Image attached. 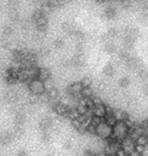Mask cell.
Listing matches in <instances>:
<instances>
[{
	"label": "cell",
	"instance_id": "7c38bea8",
	"mask_svg": "<svg viewBox=\"0 0 148 156\" xmlns=\"http://www.w3.org/2000/svg\"><path fill=\"white\" fill-rule=\"evenodd\" d=\"M36 27L38 30V32H42L45 33L46 30L48 29V20L46 16H44L42 18H40L39 20L36 21Z\"/></svg>",
	"mask_w": 148,
	"mask_h": 156
},
{
	"label": "cell",
	"instance_id": "8992f818",
	"mask_svg": "<svg viewBox=\"0 0 148 156\" xmlns=\"http://www.w3.org/2000/svg\"><path fill=\"white\" fill-rule=\"evenodd\" d=\"M91 113H92V116L103 119L106 115V105L102 104V105H96L93 107V108L91 110Z\"/></svg>",
	"mask_w": 148,
	"mask_h": 156
},
{
	"label": "cell",
	"instance_id": "f546056e",
	"mask_svg": "<svg viewBox=\"0 0 148 156\" xmlns=\"http://www.w3.org/2000/svg\"><path fill=\"white\" fill-rule=\"evenodd\" d=\"M130 79L128 77H122L119 81V85L122 87V88H127L130 85Z\"/></svg>",
	"mask_w": 148,
	"mask_h": 156
},
{
	"label": "cell",
	"instance_id": "30bf717a",
	"mask_svg": "<svg viewBox=\"0 0 148 156\" xmlns=\"http://www.w3.org/2000/svg\"><path fill=\"white\" fill-rule=\"evenodd\" d=\"M51 78V71L47 68H39V71H38V76H37V79H39L41 81H46L47 79Z\"/></svg>",
	"mask_w": 148,
	"mask_h": 156
},
{
	"label": "cell",
	"instance_id": "b9f144b4",
	"mask_svg": "<svg viewBox=\"0 0 148 156\" xmlns=\"http://www.w3.org/2000/svg\"><path fill=\"white\" fill-rule=\"evenodd\" d=\"M63 147L65 149H70L72 147V141L71 140H66V141L63 143Z\"/></svg>",
	"mask_w": 148,
	"mask_h": 156
},
{
	"label": "cell",
	"instance_id": "4dcf8cb0",
	"mask_svg": "<svg viewBox=\"0 0 148 156\" xmlns=\"http://www.w3.org/2000/svg\"><path fill=\"white\" fill-rule=\"evenodd\" d=\"M2 33H3V37H4V38H9V37L12 35V33H13V29H12L10 26H5L3 27Z\"/></svg>",
	"mask_w": 148,
	"mask_h": 156
},
{
	"label": "cell",
	"instance_id": "1f68e13d",
	"mask_svg": "<svg viewBox=\"0 0 148 156\" xmlns=\"http://www.w3.org/2000/svg\"><path fill=\"white\" fill-rule=\"evenodd\" d=\"M80 83L83 87H91L92 80H91L90 77H83L82 79L80 80Z\"/></svg>",
	"mask_w": 148,
	"mask_h": 156
},
{
	"label": "cell",
	"instance_id": "7dc6e473",
	"mask_svg": "<svg viewBox=\"0 0 148 156\" xmlns=\"http://www.w3.org/2000/svg\"><path fill=\"white\" fill-rule=\"evenodd\" d=\"M143 92L145 95H148V83H146L143 87Z\"/></svg>",
	"mask_w": 148,
	"mask_h": 156
},
{
	"label": "cell",
	"instance_id": "44dd1931",
	"mask_svg": "<svg viewBox=\"0 0 148 156\" xmlns=\"http://www.w3.org/2000/svg\"><path fill=\"white\" fill-rule=\"evenodd\" d=\"M105 51L108 53V54H113V53H115L116 52V46H115V44L113 43V42H106V44H105Z\"/></svg>",
	"mask_w": 148,
	"mask_h": 156
},
{
	"label": "cell",
	"instance_id": "d590c367",
	"mask_svg": "<svg viewBox=\"0 0 148 156\" xmlns=\"http://www.w3.org/2000/svg\"><path fill=\"white\" fill-rule=\"evenodd\" d=\"M51 133H50V131H46V132H42V139L43 141L45 142H48L51 140Z\"/></svg>",
	"mask_w": 148,
	"mask_h": 156
},
{
	"label": "cell",
	"instance_id": "c3c4849f",
	"mask_svg": "<svg viewBox=\"0 0 148 156\" xmlns=\"http://www.w3.org/2000/svg\"><path fill=\"white\" fill-rule=\"evenodd\" d=\"M129 156H142V154H140V153H138L137 151H132L130 154H129Z\"/></svg>",
	"mask_w": 148,
	"mask_h": 156
},
{
	"label": "cell",
	"instance_id": "9c48e42d",
	"mask_svg": "<svg viewBox=\"0 0 148 156\" xmlns=\"http://www.w3.org/2000/svg\"><path fill=\"white\" fill-rule=\"evenodd\" d=\"M12 139H13L12 133L9 131H3L0 134V144L1 145H8L12 141Z\"/></svg>",
	"mask_w": 148,
	"mask_h": 156
},
{
	"label": "cell",
	"instance_id": "ffe728a7",
	"mask_svg": "<svg viewBox=\"0 0 148 156\" xmlns=\"http://www.w3.org/2000/svg\"><path fill=\"white\" fill-rule=\"evenodd\" d=\"M103 73L105 74L106 76H109V77H111L114 75V73H115V68L114 66H113L112 64H106L103 66Z\"/></svg>",
	"mask_w": 148,
	"mask_h": 156
},
{
	"label": "cell",
	"instance_id": "74e56055",
	"mask_svg": "<svg viewBox=\"0 0 148 156\" xmlns=\"http://www.w3.org/2000/svg\"><path fill=\"white\" fill-rule=\"evenodd\" d=\"M84 45L82 43H78L76 45V52L77 54H84Z\"/></svg>",
	"mask_w": 148,
	"mask_h": 156
},
{
	"label": "cell",
	"instance_id": "7bdbcfd3",
	"mask_svg": "<svg viewBox=\"0 0 148 156\" xmlns=\"http://www.w3.org/2000/svg\"><path fill=\"white\" fill-rule=\"evenodd\" d=\"M115 155H116V156H129L127 152H126L123 148L119 149V150L117 151V153H116Z\"/></svg>",
	"mask_w": 148,
	"mask_h": 156
},
{
	"label": "cell",
	"instance_id": "60d3db41",
	"mask_svg": "<svg viewBox=\"0 0 148 156\" xmlns=\"http://www.w3.org/2000/svg\"><path fill=\"white\" fill-rule=\"evenodd\" d=\"M134 150L137 151L138 153L142 154V153H144V151H145V147H143V146H140V145H136V146H135Z\"/></svg>",
	"mask_w": 148,
	"mask_h": 156
},
{
	"label": "cell",
	"instance_id": "ab89813d",
	"mask_svg": "<svg viewBox=\"0 0 148 156\" xmlns=\"http://www.w3.org/2000/svg\"><path fill=\"white\" fill-rule=\"evenodd\" d=\"M71 124H72V126H73L74 128H76L77 130H79L81 127H82V125L80 124V122L78 121V119L77 120H72L71 121Z\"/></svg>",
	"mask_w": 148,
	"mask_h": 156
},
{
	"label": "cell",
	"instance_id": "f35d334b",
	"mask_svg": "<svg viewBox=\"0 0 148 156\" xmlns=\"http://www.w3.org/2000/svg\"><path fill=\"white\" fill-rule=\"evenodd\" d=\"M86 132H88L90 134H96V127L92 124H89L88 126L86 127Z\"/></svg>",
	"mask_w": 148,
	"mask_h": 156
},
{
	"label": "cell",
	"instance_id": "ee69618b",
	"mask_svg": "<svg viewBox=\"0 0 148 156\" xmlns=\"http://www.w3.org/2000/svg\"><path fill=\"white\" fill-rule=\"evenodd\" d=\"M83 156H99V155L97 153H96V152H92V151H85Z\"/></svg>",
	"mask_w": 148,
	"mask_h": 156
},
{
	"label": "cell",
	"instance_id": "f1b7e54d",
	"mask_svg": "<svg viewBox=\"0 0 148 156\" xmlns=\"http://www.w3.org/2000/svg\"><path fill=\"white\" fill-rule=\"evenodd\" d=\"M44 86H45V90H46V91H48V90L54 88V87H55L54 80H53L52 78H49V79H47L46 81H44Z\"/></svg>",
	"mask_w": 148,
	"mask_h": 156
},
{
	"label": "cell",
	"instance_id": "d6986e66",
	"mask_svg": "<svg viewBox=\"0 0 148 156\" xmlns=\"http://www.w3.org/2000/svg\"><path fill=\"white\" fill-rule=\"evenodd\" d=\"M103 122H105V123H106V124L109 125V126H111L113 128L116 124H117L118 121H117V119L115 118L114 114H106V117L103 118Z\"/></svg>",
	"mask_w": 148,
	"mask_h": 156
},
{
	"label": "cell",
	"instance_id": "e575fe53",
	"mask_svg": "<svg viewBox=\"0 0 148 156\" xmlns=\"http://www.w3.org/2000/svg\"><path fill=\"white\" fill-rule=\"evenodd\" d=\"M139 76L143 81H148V71L144 70V69H141L139 71Z\"/></svg>",
	"mask_w": 148,
	"mask_h": 156
},
{
	"label": "cell",
	"instance_id": "bcb514c9",
	"mask_svg": "<svg viewBox=\"0 0 148 156\" xmlns=\"http://www.w3.org/2000/svg\"><path fill=\"white\" fill-rule=\"evenodd\" d=\"M120 4L122 6H124V7H127V6L131 5V1H122V2H120Z\"/></svg>",
	"mask_w": 148,
	"mask_h": 156
},
{
	"label": "cell",
	"instance_id": "8d00e7d4",
	"mask_svg": "<svg viewBox=\"0 0 148 156\" xmlns=\"http://www.w3.org/2000/svg\"><path fill=\"white\" fill-rule=\"evenodd\" d=\"M39 101L41 102H49L50 99H49V96L47 94V92H44L43 94L39 95Z\"/></svg>",
	"mask_w": 148,
	"mask_h": 156
},
{
	"label": "cell",
	"instance_id": "681fc988",
	"mask_svg": "<svg viewBox=\"0 0 148 156\" xmlns=\"http://www.w3.org/2000/svg\"><path fill=\"white\" fill-rule=\"evenodd\" d=\"M103 156H116L115 154H105Z\"/></svg>",
	"mask_w": 148,
	"mask_h": 156
},
{
	"label": "cell",
	"instance_id": "4316f807",
	"mask_svg": "<svg viewBox=\"0 0 148 156\" xmlns=\"http://www.w3.org/2000/svg\"><path fill=\"white\" fill-rule=\"evenodd\" d=\"M92 94H93V90L91 87H83L82 88V91H81V95H82V98H91Z\"/></svg>",
	"mask_w": 148,
	"mask_h": 156
},
{
	"label": "cell",
	"instance_id": "484cf974",
	"mask_svg": "<svg viewBox=\"0 0 148 156\" xmlns=\"http://www.w3.org/2000/svg\"><path fill=\"white\" fill-rule=\"evenodd\" d=\"M135 143H136V145H140V146H143V147H146L148 145V136H144V135L140 136L139 138L135 141Z\"/></svg>",
	"mask_w": 148,
	"mask_h": 156
},
{
	"label": "cell",
	"instance_id": "8fae6325",
	"mask_svg": "<svg viewBox=\"0 0 148 156\" xmlns=\"http://www.w3.org/2000/svg\"><path fill=\"white\" fill-rule=\"evenodd\" d=\"M91 119H92V113L89 111V112H87L86 114L81 115V116L78 118V121L80 122V124L82 125V127H84L86 129V127L91 123Z\"/></svg>",
	"mask_w": 148,
	"mask_h": 156
},
{
	"label": "cell",
	"instance_id": "7a4b0ae2",
	"mask_svg": "<svg viewBox=\"0 0 148 156\" xmlns=\"http://www.w3.org/2000/svg\"><path fill=\"white\" fill-rule=\"evenodd\" d=\"M27 87H29L30 91L31 94L34 95H41L44 92H46L45 86H44V82L39 79H33L27 83Z\"/></svg>",
	"mask_w": 148,
	"mask_h": 156
},
{
	"label": "cell",
	"instance_id": "2e32d148",
	"mask_svg": "<svg viewBox=\"0 0 148 156\" xmlns=\"http://www.w3.org/2000/svg\"><path fill=\"white\" fill-rule=\"evenodd\" d=\"M117 8L113 7V6H108V7L105 8V16L109 20H112V18H115L117 16Z\"/></svg>",
	"mask_w": 148,
	"mask_h": 156
},
{
	"label": "cell",
	"instance_id": "5bb4252c",
	"mask_svg": "<svg viewBox=\"0 0 148 156\" xmlns=\"http://www.w3.org/2000/svg\"><path fill=\"white\" fill-rule=\"evenodd\" d=\"M4 99H5V101L9 102V104H13V102L17 101L18 95H17V93L14 91V90H9V91H7L5 93Z\"/></svg>",
	"mask_w": 148,
	"mask_h": 156
},
{
	"label": "cell",
	"instance_id": "836d02e7",
	"mask_svg": "<svg viewBox=\"0 0 148 156\" xmlns=\"http://www.w3.org/2000/svg\"><path fill=\"white\" fill-rule=\"evenodd\" d=\"M53 45H54V47L56 49H62L63 47H64L65 43L62 39H56L54 41V43H53Z\"/></svg>",
	"mask_w": 148,
	"mask_h": 156
},
{
	"label": "cell",
	"instance_id": "e0dca14e",
	"mask_svg": "<svg viewBox=\"0 0 148 156\" xmlns=\"http://www.w3.org/2000/svg\"><path fill=\"white\" fill-rule=\"evenodd\" d=\"M114 116L115 118L117 119V121L120 122V121H126L127 119H129L130 117L128 116V114L124 112L123 110H114Z\"/></svg>",
	"mask_w": 148,
	"mask_h": 156
},
{
	"label": "cell",
	"instance_id": "5b68a950",
	"mask_svg": "<svg viewBox=\"0 0 148 156\" xmlns=\"http://www.w3.org/2000/svg\"><path fill=\"white\" fill-rule=\"evenodd\" d=\"M135 146H136V143H135L134 140H132L131 138H129L127 136L126 138L122 141V148L127 152L128 155L131 153L132 151H134Z\"/></svg>",
	"mask_w": 148,
	"mask_h": 156
},
{
	"label": "cell",
	"instance_id": "3957f363",
	"mask_svg": "<svg viewBox=\"0 0 148 156\" xmlns=\"http://www.w3.org/2000/svg\"><path fill=\"white\" fill-rule=\"evenodd\" d=\"M96 134L99 137V138L108 140L109 138H111L113 135V128L103 121L102 123L96 127Z\"/></svg>",
	"mask_w": 148,
	"mask_h": 156
},
{
	"label": "cell",
	"instance_id": "4fadbf2b",
	"mask_svg": "<svg viewBox=\"0 0 148 156\" xmlns=\"http://www.w3.org/2000/svg\"><path fill=\"white\" fill-rule=\"evenodd\" d=\"M27 120V116L24 115L23 112H16L14 115V123L15 126H20L23 127V125L24 124V122Z\"/></svg>",
	"mask_w": 148,
	"mask_h": 156
},
{
	"label": "cell",
	"instance_id": "ba28073f",
	"mask_svg": "<svg viewBox=\"0 0 148 156\" xmlns=\"http://www.w3.org/2000/svg\"><path fill=\"white\" fill-rule=\"evenodd\" d=\"M68 105L63 104L61 101H58L56 102L55 105H53V110L57 115L59 116H66V113H67L68 111Z\"/></svg>",
	"mask_w": 148,
	"mask_h": 156
},
{
	"label": "cell",
	"instance_id": "6da1fadb",
	"mask_svg": "<svg viewBox=\"0 0 148 156\" xmlns=\"http://www.w3.org/2000/svg\"><path fill=\"white\" fill-rule=\"evenodd\" d=\"M128 133H129V128L127 127V125L125 124L124 121H120L117 122V124L113 127L112 137H114L118 141L122 142L128 136Z\"/></svg>",
	"mask_w": 148,
	"mask_h": 156
},
{
	"label": "cell",
	"instance_id": "83f0119b",
	"mask_svg": "<svg viewBox=\"0 0 148 156\" xmlns=\"http://www.w3.org/2000/svg\"><path fill=\"white\" fill-rule=\"evenodd\" d=\"M134 43H135V40L134 39H132L130 38V37H128V36H125L124 37V40H123V44H124V46L126 47V48H128V49H130L133 47L134 45Z\"/></svg>",
	"mask_w": 148,
	"mask_h": 156
},
{
	"label": "cell",
	"instance_id": "ac0fdd59",
	"mask_svg": "<svg viewBox=\"0 0 148 156\" xmlns=\"http://www.w3.org/2000/svg\"><path fill=\"white\" fill-rule=\"evenodd\" d=\"M126 35L125 36H128L130 37V38L136 40L137 37L139 36V30H138V29H136V27H128L127 30H126Z\"/></svg>",
	"mask_w": 148,
	"mask_h": 156
},
{
	"label": "cell",
	"instance_id": "f6af8a7d",
	"mask_svg": "<svg viewBox=\"0 0 148 156\" xmlns=\"http://www.w3.org/2000/svg\"><path fill=\"white\" fill-rule=\"evenodd\" d=\"M16 156H29V154H27V151L20 150V151H18V152H17V155H16Z\"/></svg>",
	"mask_w": 148,
	"mask_h": 156
},
{
	"label": "cell",
	"instance_id": "7402d4cb",
	"mask_svg": "<svg viewBox=\"0 0 148 156\" xmlns=\"http://www.w3.org/2000/svg\"><path fill=\"white\" fill-rule=\"evenodd\" d=\"M62 30H63V32H65V33H67V34H70V35L75 30L73 24L70 23H68V21H67V23H63Z\"/></svg>",
	"mask_w": 148,
	"mask_h": 156
},
{
	"label": "cell",
	"instance_id": "cb8c5ba5",
	"mask_svg": "<svg viewBox=\"0 0 148 156\" xmlns=\"http://www.w3.org/2000/svg\"><path fill=\"white\" fill-rule=\"evenodd\" d=\"M18 11L16 8H9L8 11V16L12 21H16L18 20Z\"/></svg>",
	"mask_w": 148,
	"mask_h": 156
},
{
	"label": "cell",
	"instance_id": "9a60e30c",
	"mask_svg": "<svg viewBox=\"0 0 148 156\" xmlns=\"http://www.w3.org/2000/svg\"><path fill=\"white\" fill-rule=\"evenodd\" d=\"M66 117L69 118L72 121V120H77V119L80 117V115L78 113L76 107H70V108H68V111H67V113H66Z\"/></svg>",
	"mask_w": 148,
	"mask_h": 156
},
{
	"label": "cell",
	"instance_id": "277c9868",
	"mask_svg": "<svg viewBox=\"0 0 148 156\" xmlns=\"http://www.w3.org/2000/svg\"><path fill=\"white\" fill-rule=\"evenodd\" d=\"M82 88H83V86L81 85V83L79 81V82H74V83L70 84V85L67 87V90H66V91H67L69 96H77V95L81 94Z\"/></svg>",
	"mask_w": 148,
	"mask_h": 156
},
{
	"label": "cell",
	"instance_id": "603a6c76",
	"mask_svg": "<svg viewBox=\"0 0 148 156\" xmlns=\"http://www.w3.org/2000/svg\"><path fill=\"white\" fill-rule=\"evenodd\" d=\"M44 16H46V14L44 13V11L42 10L41 8L39 9H37V10H34V13H33V16H31V18H33V20L36 23L37 20H39L40 18H42Z\"/></svg>",
	"mask_w": 148,
	"mask_h": 156
},
{
	"label": "cell",
	"instance_id": "d6a6232c",
	"mask_svg": "<svg viewBox=\"0 0 148 156\" xmlns=\"http://www.w3.org/2000/svg\"><path fill=\"white\" fill-rule=\"evenodd\" d=\"M117 34H118L117 29H115V27H112V29H110L108 32H106V39H113V38H115V37L117 36Z\"/></svg>",
	"mask_w": 148,
	"mask_h": 156
},
{
	"label": "cell",
	"instance_id": "d4e9b609",
	"mask_svg": "<svg viewBox=\"0 0 148 156\" xmlns=\"http://www.w3.org/2000/svg\"><path fill=\"white\" fill-rule=\"evenodd\" d=\"M23 133H24V131L23 129V127L15 126L13 132H12V137H13V138H20V137L23 135Z\"/></svg>",
	"mask_w": 148,
	"mask_h": 156
},
{
	"label": "cell",
	"instance_id": "52a82bcc",
	"mask_svg": "<svg viewBox=\"0 0 148 156\" xmlns=\"http://www.w3.org/2000/svg\"><path fill=\"white\" fill-rule=\"evenodd\" d=\"M53 119L50 117H45L40 121V129L42 132H46V131H50L53 128Z\"/></svg>",
	"mask_w": 148,
	"mask_h": 156
}]
</instances>
